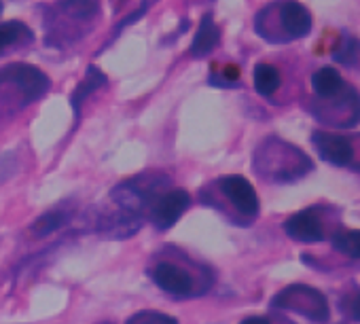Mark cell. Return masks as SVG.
Returning a JSON list of instances; mask_svg holds the SVG:
<instances>
[{
	"instance_id": "cell-10",
	"label": "cell",
	"mask_w": 360,
	"mask_h": 324,
	"mask_svg": "<svg viewBox=\"0 0 360 324\" xmlns=\"http://www.w3.org/2000/svg\"><path fill=\"white\" fill-rule=\"evenodd\" d=\"M221 41V30L217 28L212 15H204L202 24H200V30L193 39V56H208Z\"/></svg>"
},
{
	"instance_id": "cell-11",
	"label": "cell",
	"mask_w": 360,
	"mask_h": 324,
	"mask_svg": "<svg viewBox=\"0 0 360 324\" xmlns=\"http://www.w3.org/2000/svg\"><path fill=\"white\" fill-rule=\"evenodd\" d=\"M282 83L280 70L271 64H257L255 66V87L261 96H274Z\"/></svg>"
},
{
	"instance_id": "cell-18",
	"label": "cell",
	"mask_w": 360,
	"mask_h": 324,
	"mask_svg": "<svg viewBox=\"0 0 360 324\" xmlns=\"http://www.w3.org/2000/svg\"><path fill=\"white\" fill-rule=\"evenodd\" d=\"M129 322H176L174 316H165V313H159V311H150V309H144V311H138L129 318Z\"/></svg>"
},
{
	"instance_id": "cell-7",
	"label": "cell",
	"mask_w": 360,
	"mask_h": 324,
	"mask_svg": "<svg viewBox=\"0 0 360 324\" xmlns=\"http://www.w3.org/2000/svg\"><path fill=\"white\" fill-rule=\"evenodd\" d=\"M221 191L223 195L233 204V208L244 214L246 219H255L259 214L261 202L255 191V187L244 176H225L221 179Z\"/></svg>"
},
{
	"instance_id": "cell-3",
	"label": "cell",
	"mask_w": 360,
	"mask_h": 324,
	"mask_svg": "<svg viewBox=\"0 0 360 324\" xmlns=\"http://www.w3.org/2000/svg\"><path fill=\"white\" fill-rule=\"evenodd\" d=\"M311 142L316 146V153L320 159H324L326 164H333L337 168H349L356 159V148L352 138L335 134V131H314Z\"/></svg>"
},
{
	"instance_id": "cell-2",
	"label": "cell",
	"mask_w": 360,
	"mask_h": 324,
	"mask_svg": "<svg viewBox=\"0 0 360 324\" xmlns=\"http://www.w3.org/2000/svg\"><path fill=\"white\" fill-rule=\"evenodd\" d=\"M271 11L276 13V22H278V30L274 32L271 43L297 41L311 32V15L301 3H297V0L276 3Z\"/></svg>"
},
{
	"instance_id": "cell-9",
	"label": "cell",
	"mask_w": 360,
	"mask_h": 324,
	"mask_svg": "<svg viewBox=\"0 0 360 324\" xmlns=\"http://www.w3.org/2000/svg\"><path fill=\"white\" fill-rule=\"evenodd\" d=\"M343 87H345V81H343L341 72L333 66H324L311 74V89L320 100L337 96Z\"/></svg>"
},
{
	"instance_id": "cell-1",
	"label": "cell",
	"mask_w": 360,
	"mask_h": 324,
	"mask_svg": "<svg viewBox=\"0 0 360 324\" xmlns=\"http://www.w3.org/2000/svg\"><path fill=\"white\" fill-rule=\"evenodd\" d=\"M271 307L299 311L311 322H326L328 313H330L326 297L320 290L305 286V284H292V286L284 288L282 292H278L271 299Z\"/></svg>"
},
{
	"instance_id": "cell-15",
	"label": "cell",
	"mask_w": 360,
	"mask_h": 324,
	"mask_svg": "<svg viewBox=\"0 0 360 324\" xmlns=\"http://www.w3.org/2000/svg\"><path fill=\"white\" fill-rule=\"evenodd\" d=\"M66 221H68V216H66L64 212H60V210H51V212L43 214V216L32 225V233H34V235H39V238L49 235L51 231H58L62 225H66Z\"/></svg>"
},
{
	"instance_id": "cell-4",
	"label": "cell",
	"mask_w": 360,
	"mask_h": 324,
	"mask_svg": "<svg viewBox=\"0 0 360 324\" xmlns=\"http://www.w3.org/2000/svg\"><path fill=\"white\" fill-rule=\"evenodd\" d=\"M284 231L290 240H295L299 244H318L324 240L322 212L316 206L305 208L301 212H295L292 216L286 219Z\"/></svg>"
},
{
	"instance_id": "cell-14",
	"label": "cell",
	"mask_w": 360,
	"mask_h": 324,
	"mask_svg": "<svg viewBox=\"0 0 360 324\" xmlns=\"http://www.w3.org/2000/svg\"><path fill=\"white\" fill-rule=\"evenodd\" d=\"M104 83H106V77H104L98 68H89L87 79H85V81L75 89V93H72V106H75V110H79V106H81V102H83L85 96H89L94 89L102 87Z\"/></svg>"
},
{
	"instance_id": "cell-19",
	"label": "cell",
	"mask_w": 360,
	"mask_h": 324,
	"mask_svg": "<svg viewBox=\"0 0 360 324\" xmlns=\"http://www.w3.org/2000/svg\"><path fill=\"white\" fill-rule=\"evenodd\" d=\"M354 39H345V43H343V49H337V53H335V60L337 62H341V64H354V60H356V56H354Z\"/></svg>"
},
{
	"instance_id": "cell-8",
	"label": "cell",
	"mask_w": 360,
	"mask_h": 324,
	"mask_svg": "<svg viewBox=\"0 0 360 324\" xmlns=\"http://www.w3.org/2000/svg\"><path fill=\"white\" fill-rule=\"evenodd\" d=\"M150 278L161 290H165L169 294H176V297H187L195 288V282H193L191 273H187L183 267H178L176 263H157Z\"/></svg>"
},
{
	"instance_id": "cell-5",
	"label": "cell",
	"mask_w": 360,
	"mask_h": 324,
	"mask_svg": "<svg viewBox=\"0 0 360 324\" xmlns=\"http://www.w3.org/2000/svg\"><path fill=\"white\" fill-rule=\"evenodd\" d=\"M191 204V197L185 189H169L163 195L157 197V202L150 206V221L157 229L165 231L172 225L178 223V219L187 212Z\"/></svg>"
},
{
	"instance_id": "cell-12",
	"label": "cell",
	"mask_w": 360,
	"mask_h": 324,
	"mask_svg": "<svg viewBox=\"0 0 360 324\" xmlns=\"http://www.w3.org/2000/svg\"><path fill=\"white\" fill-rule=\"evenodd\" d=\"M333 248L349 259H360V229H343L333 235Z\"/></svg>"
},
{
	"instance_id": "cell-6",
	"label": "cell",
	"mask_w": 360,
	"mask_h": 324,
	"mask_svg": "<svg viewBox=\"0 0 360 324\" xmlns=\"http://www.w3.org/2000/svg\"><path fill=\"white\" fill-rule=\"evenodd\" d=\"M0 77H5L15 87H20V91L26 96L28 102L41 98L49 87L47 74L43 70H39L37 66H30V64H11L5 70H0Z\"/></svg>"
},
{
	"instance_id": "cell-13",
	"label": "cell",
	"mask_w": 360,
	"mask_h": 324,
	"mask_svg": "<svg viewBox=\"0 0 360 324\" xmlns=\"http://www.w3.org/2000/svg\"><path fill=\"white\" fill-rule=\"evenodd\" d=\"M32 32L28 30V26H24L22 22H7V24H0V53L5 49L18 45L24 39H30Z\"/></svg>"
},
{
	"instance_id": "cell-16",
	"label": "cell",
	"mask_w": 360,
	"mask_h": 324,
	"mask_svg": "<svg viewBox=\"0 0 360 324\" xmlns=\"http://www.w3.org/2000/svg\"><path fill=\"white\" fill-rule=\"evenodd\" d=\"M62 7H64L70 15H75V18H79V20H89V18L96 13L94 0H64Z\"/></svg>"
},
{
	"instance_id": "cell-20",
	"label": "cell",
	"mask_w": 360,
	"mask_h": 324,
	"mask_svg": "<svg viewBox=\"0 0 360 324\" xmlns=\"http://www.w3.org/2000/svg\"><path fill=\"white\" fill-rule=\"evenodd\" d=\"M0 13H3V0H0Z\"/></svg>"
},
{
	"instance_id": "cell-17",
	"label": "cell",
	"mask_w": 360,
	"mask_h": 324,
	"mask_svg": "<svg viewBox=\"0 0 360 324\" xmlns=\"http://www.w3.org/2000/svg\"><path fill=\"white\" fill-rule=\"evenodd\" d=\"M341 311L352 320H360V292L343 297L341 299Z\"/></svg>"
}]
</instances>
